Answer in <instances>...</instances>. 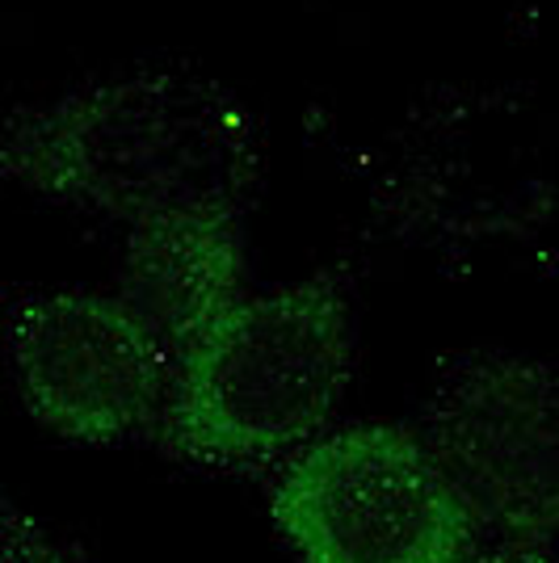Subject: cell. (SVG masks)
Here are the masks:
<instances>
[{
  "mask_svg": "<svg viewBox=\"0 0 559 563\" xmlns=\"http://www.w3.org/2000/svg\"><path fill=\"white\" fill-rule=\"evenodd\" d=\"M0 173L122 223L235 214L261 177L249 110L189 71H135L13 118Z\"/></svg>",
  "mask_w": 559,
  "mask_h": 563,
  "instance_id": "cell-1",
  "label": "cell"
},
{
  "mask_svg": "<svg viewBox=\"0 0 559 563\" xmlns=\"http://www.w3.org/2000/svg\"><path fill=\"white\" fill-rule=\"evenodd\" d=\"M244 253L235 214H164L135 223L122 257V303L161 336L189 350L240 303Z\"/></svg>",
  "mask_w": 559,
  "mask_h": 563,
  "instance_id": "cell-6",
  "label": "cell"
},
{
  "mask_svg": "<svg viewBox=\"0 0 559 563\" xmlns=\"http://www.w3.org/2000/svg\"><path fill=\"white\" fill-rule=\"evenodd\" d=\"M0 563H72L0 484Z\"/></svg>",
  "mask_w": 559,
  "mask_h": 563,
  "instance_id": "cell-7",
  "label": "cell"
},
{
  "mask_svg": "<svg viewBox=\"0 0 559 563\" xmlns=\"http://www.w3.org/2000/svg\"><path fill=\"white\" fill-rule=\"evenodd\" d=\"M429 454L471 521L530 542L559 534V371L475 366L446 391Z\"/></svg>",
  "mask_w": 559,
  "mask_h": 563,
  "instance_id": "cell-4",
  "label": "cell"
},
{
  "mask_svg": "<svg viewBox=\"0 0 559 563\" xmlns=\"http://www.w3.org/2000/svg\"><path fill=\"white\" fill-rule=\"evenodd\" d=\"M13 362L30 412L80 442L131 433L168 387L161 336L106 295H47L30 303L13 329Z\"/></svg>",
  "mask_w": 559,
  "mask_h": 563,
  "instance_id": "cell-5",
  "label": "cell"
},
{
  "mask_svg": "<svg viewBox=\"0 0 559 563\" xmlns=\"http://www.w3.org/2000/svg\"><path fill=\"white\" fill-rule=\"evenodd\" d=\"M350 378V307L328 278L256 295L177 353L164 438L182 454L244 463L299 446Z\"/></svg>",
  "mask_w": 559,
  "mask_h": 563,
  "instance_id": "cell-2",
  "label": "cell"
},
{
  "mask_svg": "<svg viewBox=\"0 0 559 563\" xmlns=\"http://www.w3.org/2000/svg\"><path fill=\"white\" fill-rule=\"evenodd\" d=\"M304 563H463L471 514L434 454L392 424H358L304 450L274 493Z\"/></svg>",
  "mask_w": 559,
  "mask_h": 563,
  "instance_id": "cell-3",
  "label": "cell"
},
{
  "mask_svg": "<svg viewBox=\"0 0 559 563\" xmlns=\"http://www.w3.org/2000/svg\"><path fill=\"white\" fill-rule=\"evenodd\" d=\"M463 563H542L538 555H480V560H463Z\"/></svg>",
  "mask_w": 559,
  "mask_h": 563,
  "instance_id": "cell-8",
  "label": "cell"
}]
</instances>
